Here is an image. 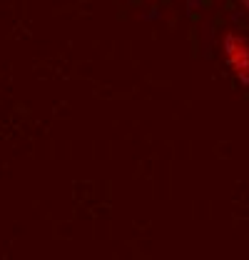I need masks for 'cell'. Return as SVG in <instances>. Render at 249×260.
<instances>
[{"mask_svg":"<svg viewBox=\"0 0 249 260\" xmlns=\"http://www.w3.org/2000/svg\"><path fill=\"white\" fill-rule=\"evenodd\" d=\"M244 8H247V13H249V0H244Z\"/></svg>","mask_w":249,"mask_h":260,"instance_id":"cell-2","label":"cell"},{"mask_svg":"<svg viewBox=\"0 0 249 260\" xmlns=\"http://www.w3.org/2000/svg\"><path fill=\"white\" fill-rule=\"evenodd\" d=\"M222 58L229 68V73L242 83L249 85V38L239 30H224L219 38Z\"/></svg>","mask_w":249,"mask_h":260,"instance_id":"cell-1","label":"cell"}]
</instances>
